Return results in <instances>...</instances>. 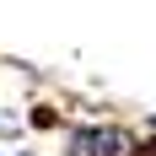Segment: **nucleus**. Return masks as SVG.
Instances as JSON below:
<instances>
[{
    "instance_id": "1",
    "label": "nucleus",
    "mask_w": 156,
    "mask_h": 156,
    "mask_svg": "<svg viewBox=\"0 0 156 156\" xmlns=\"http://www.w3.org/2000/svg\"><path fill=\"white\" fill-rule=\"evenodd\" d=\"M65 156H140V129L119 124V119H86V124H65Z\"/></svg>"
},
{
    "instance_id": "2",
    "label": "nucleus",
    "mask_w": 156,
    "mask_h": 156,
    "mask_svg": "<svg viewBox=\"0 0 156 156\" xmlns=\"http://www.w3.org/2000/svg\"><path fill=\"white\" fill-rule=\"evenodd\" d=\"M140 156H156V129H145V135H140Z\"/></svg>"
},
{
    "instance_id": "3",
    "label": "nucleus",
    "mask_w": 156,
    "mask_h": 156,
    "mask_svg": "<svg viewBox=\"0 0 156 156\" xmlns=\"http://www.w3.org/2000/svg\"><path fill=\"white\" fill-rule=\"evenodd\" d=\"M0 156H38V151H5V145H0Z\"/></svg>"
},
{
    "instance_id": "4",
    "label": "nucleus",
    "mask_w": 156,
    "mask_h": 156,
    "mask_svg": "<svg viewBox=\"0 0 156 156\" xmlns=\"http://www.w3.org/2000/svg\"><path fill=\"white\" fill-rule=\"evenodd\" d=\"M145 129H156V113H151V119H145Z\"/></svg>"
}]
</instances>
